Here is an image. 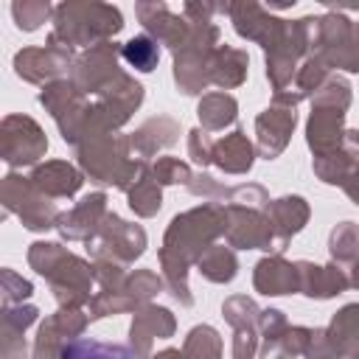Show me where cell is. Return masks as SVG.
<instances>
[{"mask_svg": "<svg viewBox=\"0 0 359 359\" xmlns=\"http://www.w3.org/2000/svg\"><path fill=\"white\" fill-rule=\"evenodd\" d=\"M104 202H107V196H104V194H93V196L81 199L76 210H70V213L59 216V222H56L59 233H62L65 238H84V236L95 227L98 216L104 213Z\"/></svg>", "mask_w": 359, "mask_h": 359, "instance_id": "8992f818", "label": "cell"}, {"mask_svg": "<svg viewBox=\"0 0 359 359\" xmlns=\"http://www.w3.org/2000/svg\"><path fill=\"white\" fill-rule=\"evenodd\" d=\"M137 14H140L143 25H146L149 31H154V34H157L163 42H168L171 48H180V42L185 45V39H188L185 22L177 20V17H171L165 6H157V3L149 6V3H143V6H137Z\"/></svg>", "mask_w": 359, "mask_h": 359, "instance_id": "52a82bcc", "label": "cell"}, {"mask_svg": "<svg viewBox=\"0 0 359 359\" xmlns=\"http://www.w3.org/2000/svg\"><path fill=\"white\" fill-rule=\"evenodd\" d=\"M129 289H132V294L137 292V297H149V294H154V292L160 289V280H157L151 272H137V275L132 278Z\"/></svg>", "mask_w": 359, "mask_h": 359, "instance_id": "603a6c76", "label": "cell"}, {"mask_svg": "<svg viewBox=\"0 0 359 359\" xmlns=\"http://www.w3.org/2000/svg\"><path fill=\"white\" fill-rule=\"evenodd\" d=\"M48 11H50L48 3H11V14L22 31L39 28V22H45Z\"/></svg>", "mask_w": 359, "mask_h": 359, "instance_id": "44dd1931", "label": "cell"}, {"mask_svg": "<svg viewBox=\"0 0 359 359\" xmlns=\"http://www.w3.org/2000/svg\"><path fill=\"white\" fill-rule=\"evenodd\" d=\"M171 331H174L171 314H168L165 309L149 306V309H143V311L135 317V323H132V345L137 342V351L146 353L149 339H154V337H168Z\"/></svg>", "mask_w": 359, "mask_h": 359, "instance_id": "30bf717a", "label": "cell"}, {"mask_svg": "<svg viewBox=\"0 0 359 359\" xmlns=\"http://www.w3.org/2000/svg\"><path fill=\"white\" fill-rule=\"evenodd\" d=\"M154 177H157L160 182H188V180H191L188 168H185L180 160H171V157H163V160L154 165Z\"/></svg>", "mask_w": 359, "mask_h": 359, "instance_id": "7402d4cb", "label": "cell"}, {"mask_svg": "<svg viewBox=\"0 0 359 359\" xmlns=\"http://www.w3.org/2000/svg\"><path fill=\"white\" fill-rule=\"evenodd\" d=\"M353 283L359 286V266H356V272H353Z\"/></svg>", "mask_w": 359, "mask_h": 359, "instance_id": "d4e9b609", "label": "cell"}, {"mask_svg": "<svg viewBox=\"0 0 359 359\" xmlns=\"http://www.w3.org/2000/svg\"><path fill=\"white\" fill-rule=\"evenodd\" d=\"M45 149L48 140L31 118L8 115L3 121V160L8 165H28L36 157H42Z\"/></svg>", "mask_w": 359, "mask_h": 359, "instance_id": "3957f363", "label": "cell"}, {"mask_svg": "<svg viewBox=\"0 0 359 359\" xmlns=\"http://www.w3.org/2000/svg\"><path fill=\"white\" fill-rule=\"evenodd\" d=\"M331 255L339 261H351L359 255V230L353 222H342L331 233Z\"/></svg>", "mask_w": 359, "mask_h": 359, "instance_id": "ffe728a7", "label": "cell"}, {"mask_svg": "<svg viewBox=\"0 0 359 359\" xmlns=\"http://www.w3.org/2000/svg\"><path fill=\"white\" fill-rule=\"evenodd\" d=\"M306 216H309V208L303 205V199L300 196H286V199L272 202V224L269 227H272V233L278 230L280 238L286 241L292 233H297L303 227Z\"/></svg>", "mask_w": 359, "mask_h": 359, "instance_id": "7c38bea8", "label": "cell"}, {"mask_svg": "<svg viewBox=\"0 0 359 359\" xmlns=\"http://www.w3.org/2000/svg\"><path fill=\"white\" fill-rule=\"evenodd\" d=\"M70 62V48L48 42V48H25L14 56V70L25 81H45Z\"/></svg>", "mask_w": 359, "mask_h": 359, "instance_id": "277c9868", "label": "cell"}, {"mask_svg": "<svg viewBox=\"0 0 359 359\" xmlns=\"http://www.w3.org/2000/svg\"><path fill=\"white\" fill-rule=\"evenodd\" d=\"M208 67H210V79H213V81H219V84H224V87H233V84H238V81L244 79L247 53L233 50V48H219V50L210 56Z\"/></svg>", "mask_w": 359, "mask_h": 359, "instance_id": "8fae6325", "label": "cell"}, {"mask_svg": "<svg viewBox=\"0 0 359 359\" xmlns=\"http://www.w3.org/2000/svg\"><path fill=\"white\" fill-rule=\"evenodd\" d=\"M294 126V109H266L261 118H258V143H261V151L266 157H275L283 146H286V137Z\"/></svg>", "mask_w": 359, "mask_h": 359, "instance_id": "5b68a950", "label": "cell"}, {"mask_svg": "<svg viewBox=\"0 0 359 359\" xmlns=\"http://www.w3.org/2000/svg\"><path fill=\"white\" fill-rule=\"evenodd\" d=\"M3 196H20L25 202L14 205L11 210L22 219V224L28 230H45V227H53L59 222V213H56V205L25 177H17V174H8L3 180Z\"/></svg>", "mask_w": 359, "mask_h": 359, "instance_id": "7a4b0ae2", "label": "cell"}, {"mask_svg": "<svg viewBox=\"0 0 359 359\" xmlns=\"http://www.w3.org/2000/svg\"><path fill=\"white\" fill-rule=\"evenodd\" d=\"M3 359H25V342H22V334L3 331Z\"/></svg>", "mask_w": 359, "mask_h": 359, "instance_id": "cb8c5ba5", "label": "cell"}, {"mask_svg": "<svg viewBox=\"0 0 359 359\" xmlns=\"http://www.w3.org/2000/svg\"><path fill=\"white\" fill-rule=\"evenodd\" d=\"M121 53H123V59H126L132 67H137V70H143V73L154 70V65H157V59H160V48H157V42L149 39V36H135V39H129Z\"/></svg>", "mask_w": 359, "mask_h": 359, "instance_id": "2e32d148", "label": "cell"}, {"mask_svg": "<svg viewBox=\"0 0 359 359\" xmlns=\"http://www.w3.org/2000/svg\"><path fill=\"white\" fill-rule=\"evenodd\" d=\"M255 286L264 294H286L297 289V266H289L280 258H266L255 266Z\"/></svg>", "mask_w": 359, "mask_h": 359, "instance_id": "9c48e42d", "label": "cell"}, {"mask_svg": "<svg viewBox=\"0 0 359 359\" xmlns=\"http://www.w3.org/2000/svg\"><path fill=\"white\" fill-rule=\"evenodd\" d=\"M199 118L208 129H222L236 118V101L224 93H213L199 104Z\"/></svg>", "mask_w": 359, "mask_h": 359, "instance_id": "5bb4252c", "label": "cell"}, {"mask_svg": "<svg viewBox=\"0 0 359 359\" xmlns=\"http://www.w3.org/2000/svg\"><path fill=\"white\" fill-rule=\"evenodd\" d=\"M31 182H34L42 194H50V196H70V194L81 185V177H79V171H73L67 163H45V165H39V168L31 174Z\"/></svg>", "mask_w": 359, "mask_h": 359, "instance_id": "ba28073f", "label": "cell"}, {"mask_svg": "<svg viewBox=\"0 0 359 359\" xmlns=\"http://www.w3.org/2000/svg\"><path fill=\"white\" fill-rule=\"evenodd\" d=\"M121 14L112 6L101 3H65L56 8V31L50 34L48 42L56 45H84L101 36H109L121 31Z\"/></svg>", "mask_w": 359, "mask_h": 359, "instance_id": "6da1fadb", "label": "cell"}, {"mask_svg": "<svg viewBox=\"0 0 359 359\" xmlns=\"http://www.w3.org/2000/svg\"><path fill=\"white\" fill-rule=\"evenodd\" d=\"M59 359H129L123 348L115 345H101V342H70L62 348Z\"/></svg>", "mask_w": 359, "mask_h": 359, "instance_id": "e0dca14e", "label": "cell"}, {"mask_svg": "<svg viewBox=\"0 0 359 359\" xmlns=\"http://www.w3.org/2000/svg\"><path fill=\"white\" fill-rule=\"evenodd\" d=\"M199 272L210 280H230L236 275V258L224 247H208V252L199 258Z\"/></svg>", "mask_w": 359, "mask_h": 359, "instance_id": "9a60e30c", "label": "cell"}, {"mask_svg": "<svg viewBox=\"0 0 359 359\" xmlns=\"http://www.w3.org/2000/svg\"><path fill=\"white\" fill-rule=\"evenodd\" d=\"M129 205H132V210H137L140 216H151V213L160 208V188H157V180H151V177L137 180V185L129 191Z\"/></svg>", "mask_w": 359, "mask_h": 359, "instance_id": "d6986e66", "label": "cell"}, {"mask_svg": "<svg viewBox=\"0 0 359 359\" xmlns=\"http://www.w3.org/2000/svg\"><path fill=\"white\" fill-rule=\"evenodd\" d=\"M219 351H222V342L216 337L213 328L202 325V328H194L188 342H185V353L182 356H196V359H219Z\"/></svg>", "mask_w": 359, "mask_h": 359, "instance_id": "ac0fdd59", "label": "cell"}, {"mask_svg": "<svg viewBox=\"0 0 359 359\" xmlns=\"http://www.w3.org/2000/svg\"><path fill=\"white\" fill-rule=\"evenodd\" d=\"M216 163L224 171H247L252 163V149L241 132H233L216 146Z\"/></svg>", "mask_w": 359, "mask_h": 359, "instance_id": "4fadbf2b", "label": "cell"}]
</instances>
